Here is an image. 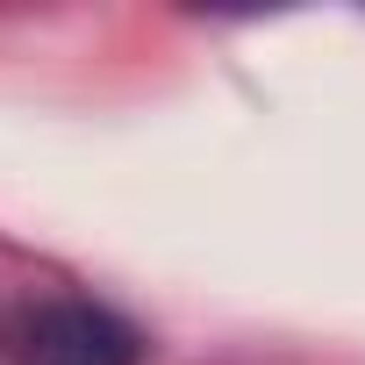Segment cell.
<instances>
[{
	"label": "cell",
	"mask_w": 365,
	"mask_h": 365,
	"mask_svg": "<svg viewBox=\"0 0 365 365\" xmlns=\"http://www.w3.org/2000/svg\"><path fill=\"white\" fill-rule=\"evenodd\" d=\"M15 365H143V329L86 294H51L15 329Z\"/></svg>",
	"instance_id": "cell-1"
}]
</instances>
